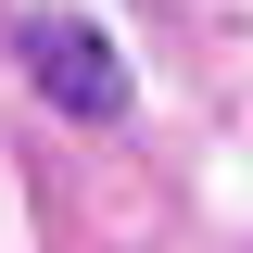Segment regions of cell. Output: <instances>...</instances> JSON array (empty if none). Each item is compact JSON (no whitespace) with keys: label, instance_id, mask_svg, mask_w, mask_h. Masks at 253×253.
I'll use <instances>...</instances> for the list:
<instances>
[{"label":"cell","instance_id":"1","mask_svg":"<svg viewBox=\"0 0 253 253\" xmlns=\"http://www.w3.org/2000/svg\"><path fill=\"white\" fill-rule=\"evenodd\" d=\"M26 76L63 101V114H114V101H126V76H114V51H101V26H76V13H26Z\"/></svg>","mask_w":253,"mask_h":253}]
</instances>
